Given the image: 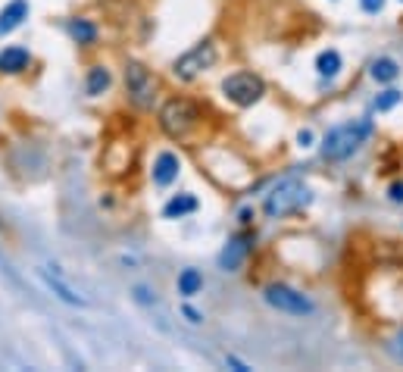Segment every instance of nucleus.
Wrapping results in <instances>:
<instances>
[{
  "label": "nucleus",
  "instance_id": "nucleus-7",
  "mask_svg": "<svg viewBox=\"0 0 403 372\" xmlns=\"http://www.w3.org/2000/svg\"><path fill=\"white\" fill-rule=\"evenodd\" d=\"M126 88H128V97H132L135 107L147 110L153 107V91H157V82H153L151 69L141 63H128L126 66Z\"/></svg>",
  "mask_w": 403,
  "mask_h": 372
},
{
  "label": "nucleus",
  "instance_id": "nucleus-11",
  "mask_svg": "<svg viewBox=\"0 0 403 372\" xmlns=\"http://www.w3.org/2000/svg\"><path fill=\"white\" fill-rule=\"evenodd\" d=\"M28 0H10L7 7L0 10V35H10L28 19Z\"/></svg>",
  "mask_w": 403,
  "mask_h": 372
},
{
  "label": "nucleus",
  "instance_id": "nucleus-26",
  "mask_svg": "<svg viewBox=\"0 0 403 372\" xmlns=\"http://www.w3.org/2000/svg\"><path fill=\"white\" fill-rule=\"evenodd\" d=\"M400 3H403V0H400Z\"/></svg>",
  "mask_w": 403,
  "mask_h": 372
},
{
  "label": "nucleus",
  "instance_id": "nucleus-4",
  "mask_svg": "<svg viewBox=\"0 0 403 372\" xmlns=\"http://www.w3.org/2000/svg\"><path fill=\"white\" fill-rule=\"evenodd\" d=\"M222 94L232 103H238V107H253V103L263 101L266 85H263V78L253 76V72H234V76H228L225 82H222Z\"/></svg>",
  "mask_w": 403,
  "mask_h": 372
},
{
  "label": "nucleus",
  "instance_id": "nucleus-18",
  "mask_svg": "<svg viewBox=\"0 0 403 372\" xmlns=\"http://www.w3.org/2000/svg\"><path fill=\"white\" fill-rule=\"evenodd\" d=\"M110 69H103V66H94V69L88 72V94L91 97H97V94H103V91L110 88Z\"/></svg>",
  "mask_w": 403,
  "mask_h": 372
},
{
  "label": "nucleus",
  "instance_id": "nucleus-9",
  "mask_svg": "<svg viewBox=\"0 0 403 372\" xmlns=\"http://www.w3.org/2000/svg\"><path fill=\"white\" fill-rule=\"evenodd\" d=\"M250 244L253 241L247 238V235H238V238H232L225 244V251L219 253V266L225 272H234V269H241V263L247 260V253H250Z\"/></svg>",
  "mask_w": 403,
  "mask_h": 372
},
{
  "label": "nucleus",
  "instance_id": "nucleus-1",
  "mask_svg": "<svg viewBox=\"0 0 403 372\" xmlns=\"http://www.w3.org/2000/svg\"><path fill=\"white\" fill-rule=\"evenodd\" d=\"M372 135V119L359 116V119H347L341 126H334L332 132L322 138V157L338 163V160H347L366 144V138Z\"/></svg>",
  "mask_w": 403,
  "mask_h": 372
},
{
  "label": "nucleus",
  "instance_id": "nucleus-12",
  "mask_svg": "<svg viewBox=\"0 0 403 372\" xmlns=\"http://www.w3.org/2000/svg\"><path fill=\"white\" fill-rule=\"evenodd\" d=\"M28 66H32V53L26 47H7V51L0 53V72H7V76L26 72Z\"/></svg>",
  "mask_w": 403,
  "mask_h": 372
},
{
  "label": "nucleus",
  "instance_id": "nucleus-16",
  "mask_svg": "<svg viewBox=\"0 0 403 372\" xmlns=\"http://www.w3.org/2000/svg\"><path fill=\"white\" fill-rule=\"evenodd\" d=\"M203 291V276L197 269H182V276H178V294L182 297H194Z\"/></svg>",
  "mask_w": 403,
  "mask_h": 372
},
{
  "label": "nucleus",
  "instance_id": "nucleus-5",
  "mask_svg": "<svg viewBox=\"0 0 403 372\" xmlns=\"http://www.w3.org/2000/svg\"><path fill=\"white\" fill-rule=\"evenodd\" d=\"M216 63V44L213 41H203V44L191 47L188 53H182V57L175 60V66H172V72H175V78H182V82H194L200 72H207L209 66Z\"/></svg>",
  "mask_w": 403,
  "mask_h": 372
},
{
  "label": "nucleus",
  "instance_id": "nucleus-10",
  "mask_svg": "<svg viewBox=\"0 0 403 372\" xmlns=\"http://www.w3.org/2000/svg\"><path fill=\"white\" fill-rule=\"evenodd\" d=\"M178 172H182V160H178L175 153H172V151L157 153V160H153V169H151L153 182H157V185H172L178 178Z\"/></svg>",
  "mask_w": 403,
  "mask_h": 372
},
{
  "label": "nucleus",
  "instance_id": "nucleus-3",
  "mask_svg": "<svg viewBox=\"0 0 403 372\" xmlns=\"http://www.w3.org/2000/svg\"><path fill=\"white\" fill-rule=\"evenodd\" d=\"M197 126H200V113H197V107L191 101H185V97H175V101H169L160 110V128L175 141L191 138V132H194Z\"/></svg>",
  "mask_w": 403,
  "mask_h": 372
},
{
  "label": "nucleus",
  "instance_id": "nucleus-8",
  "mask_svg": "<svg viewBox=\"0 0 403 372\" xmlns=\"http://www.w3.org/2000/svg\"><path fill=\"white\" fill-rule=\"evenodd\" d=\"M38 276L44 278V285H47V288H51L63 303H69V307H88V297H85L72 282H66V278L60 276V272H51V266H41Z\"/></svg>",
  "mask_w": 403,
  "mask_h": 372
},
{
  "label": "nucleus",
  "instance_id": "nucleus-17",
  "mask_svg": "<svg viewBox=\"0 0 403 372\" xmlns=\"http://www.w3.org/2000/svg\"><path fill=\"white\" fill-rule=\"evenodd\" d=\"M397 76H400V66H397V60L378 57L375 63H372V78H375V82H394Z\"/></svg>",
  "mask_w": 403,
  "mask_h": 372
},
{
  "label": "nucleus",
  "instance_id": "nucleus-19",
  "mask_svg": "<svg viewBox=\"0 0 403 372\" xmlns=\"http://www.w3.org/2000/svg\"><path fill=\"white\" fill-rule=\"evenodd\" d=\"M400 101H403V91H394V88H391V91H384V94L375 97V110H378V113H384V110H394Z\"/></svg>",
  "mask_w": 403,
  "mask_h": 372
},
{
  "label": "nucleus",
  "instance_id": "nucleus-22",
  "mask_svg": "<svg viewBox=\"0 0 403 372\" xmlns=\"http://www.w3.org/2000/svg\"><path fill=\"white\" fill-rule=\"evenodd\" d=\"M359 7H363L366 13H381V10H384V0H359Z\"/></svg>",
  "mask_w": 403,
  "mask_h": 372
},
{
  "label": "nucleus",
  "instance_id": "nucleus-14",
  "mask_svg": "<svg viewBox=\"0 0 403 372\" xmlns=\"http://www.w3.org/2000/svg\"><path fill=\"white\" fill-rule=\"evenodd\" d=\"M66 32L78 44H94V38H97V26H91L88 19H69L66 22Z\"/></svg>",
  "mask_w": 403,
  "mask_h": 372
},
{
  "label": "nucleus",
  "instance_id": "nucleus-6",
  "mask_svg": "<svg viewBox=\"0 0 403 372\" xmlns=\"http://www.w3.org/2000/svg\"><path fill=\"white\" fill-rule=\"evenodd\" d=\"M263 297L272 310H278V313H288V316H309L313 313V301H309L307 294H300L297 288H291V285H269Z\"/></svg>",
  "mask_w": 403,
  "mask_h": 372
},
{
  "label": "nucleus",
  "instance_id": "nucleus-15",
  "mask_svg": "<svg viewBox=\"0 0 403 372\" xmlns=\"http://www.w3.org/2000/svg\"><path fill=\"white\" fill-rule=\"evenodd\" d=\"M316 72H319L322 78H334L341 72V53L334 51V47L322 51L319 57H316Z\"/></svg>",
  "mask_w": 403,
  "mask_h": 372
},
{
  "label": "nucleus",
  "instance_id": "nucleus-24",
  "mask_svg": "<svg viewBox=\"0 0 403 372\" xmlns=\"http://www.w3.org/2000/svg\"><path fill=\"white\" fill-rule=\"evenodd\" d=\"M182 313H185V316H188V322H191V326H200V322H203V313H197V310H194V307H185V310H182Z\"/></svg>",
  "mask_w": 403,
  "mask_h": 372
},
{
  "label": "nucleus",
  "instance_id": "nucleus-25",
  "mask_svg": "<svg viewBox=\"0 0 403 372\" xmlns=\"http://www.w3.org/2000/svg\"><path fill=\"white\" fill-rule=\"evenodd\" d=\"M391 353H394V357H397V360H400V363H403V332H400V335H397V338H394V344H391Z\"/></svg>",
  "mask_w": 403,
  "mask_h": 372
},
{
  "label": "nucleus",
  "instance_id": "nucleus-20",
  "mask_svg": "<svg viewBox=\"0 0 403 372\" xmlns=\"http://www.w3.org/2000/svg\"><path fill=\"white\" fill-rule=\"evenodd\" d=\"M135 301H141V303H157V291H151L147 285H138V288H135Z\"/></svg>",
  "mask_w": 403,
  "mask_h": 372
},
{
  "label": "nucleus",
  "instance_id": "nucleus-21",
  "mask_svg": "<svg viewBox=\"0 0 403 372\" xmlns=\"http://www.w3.org/2000/svg\"><path fill=\"white\" fill-rule=\"evenodd\" d=\"M313 141H316L313 128H300V132H297V147H303V151H307V147H313Z\"/></svg>",
  "mask_w": 403,
  "mask_h": 372
},
{
  "label": "nucleus",
  "instance_id": "nucleus-23",
  "mask_svg": "<svg viewBox=\"0 0 403 372\" xmlns=\"http://www.w3.org/2000/svg\"><path fill=\"white\" fill-rule=\"evenodd\" d=\"M388 197H391L394 203H403V182H394V185H391Z\"/></svg>",
  "mask_w": 403,
  "mask_h": 372
},
{
  "label": "nucleus",
  "instance_id": "nucleus-2",
  "mask_svg": "<svg viewBox=\"0 0 403 372\" xmlns=\"http://www.w3.org/2000/svg\"><path fill=\"white\" fill-rule=\"evenodd\" d=\"M309 201H313V194H309V188L300 182V178H282V182L266 194L263 210H266L269 219H284V216L303 210Z\"/></svg>",
  "mask_w": 403,
  "mask_h": 372
},
{
  "label": "nucleus",
  "instance_id": "nucleus-13",
  "mask_svg": "<svg viewBox=\"0 0 403 372\" xmlns=\"http://www.w3.org/2000/svg\"><path fill=\"white\" fill-rule=\"evenodd\" d=\"M197 207H200V201H197L194 194H175L172 201H166L163 216L166 219H182V216L197 213Z\"/></svg>",
  "mask_w": 403,
  "mask_h": 372
}]
</instances>
